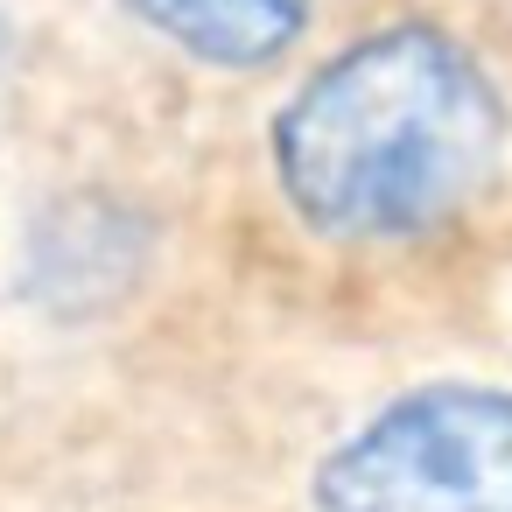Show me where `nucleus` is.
<instances>
[{
	"label": "nucleus",
	"instance_id": "nucleus-1",
	"mask_svg": "<svg viewBox=\"0 0 512 512\" xmlns=\"http://www.w3.org/2000/svg\"><path fill=\"white\" fill-rule=\"evenodd\" d=\"M505 141V113L477 57L393 22L344 43L274 120V176L288 211L344 246L421 239L456 218Z\"/></svg>",
	"mask_w": 512,
	"mask_h": 512
},
{
	"label": "nucleus",
	"instance_id": "nucleus-2",
	"mask_svg": "<svg viewBox=\"0 0 512 512\" xmlns=\"http://www.w3.org/2000/svg\"><path fill=\"white\" fill-rule=\"evenodd\" d=\"M316 512H512V386H421L316 470Z\"/></svg>",
	"mask_w": 512,
	"mask_h": 512
},
{
	"label": "nucleus",
	"instance_id": "nucleus-3",
	"mask_svg": "<svg viewBox=\"0 0 512 512\" xmlns=\"http://www.w3.org/2000/svg\"><path fill=\"white\" fill-rule=\"evenodd\" d=\"M127 8L162 43L218 71H260L288 57V43L309 22V0H127Z\"/></svg>",
	"mask_w": 512,
	"mask_h": 512
}]
</instances>
